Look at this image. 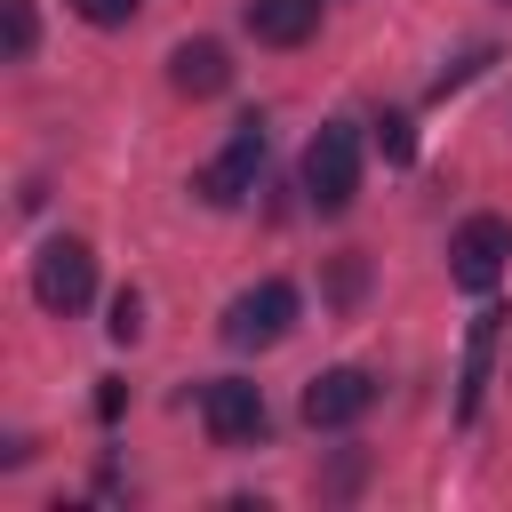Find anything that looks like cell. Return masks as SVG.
Instances as JSON below:
<instances>
[{
  "label": "cell",
  "instance_id": "1",
  "mask_svg": "<svg viewBox=\"0 0 512 512\" xmlns=\"http://www.w3.org/2000/svg\"><path fill=\"white\" fill-rule=\"evenodd\" d=\"M304 200L320 216H344L360 200V136H352V120L312 128V144H304Z\"/></svg>",
  "mask_w": 512,
  "mask_h": 512
},
{
  "label": "cell",
  "instance_id": "2",
  "mask_svg": "<svg viewBox=\"0 0 512 512\" xmlns=\"http://www.w3.org/2000/svg\"><path fill=\"white\" fill-rule=\"evenodd\" d=\"M288 328H296V288L288 280H256L224 304V344L232 352H272Z\"/></svg>",
  "mask_w": 512,
  "mask_h": 512
},
{
  "label": "cell",
  "instance_id": "3",
  "mask_svg": "<svg viewBox=\"0 0 512 512\" xmlns=\"http://www.w3.org/2000/svg\"><path fill=\"white\" fill-rule=\"evenodd\" d=\"M88 296H96V248H88V240H48V248L32 256V304L72 320Z\"/></svg>",
  "mask_w": 512,
  "mask_h": 512
},
{
  "label": "cell",
  "instance_id": "4",
  "mask_svg": "<svg viewBox=\"0 0 512 512\" xmlns=\"http://www.w3.org/2000/svg\"><path fill=\"white\" fill-rule=\"evenodd\" d=\"M256 176H264V120L248 112V120L232 128V144H224V152L192 176V192H200L208 208H240V200L256 192Z\"/></svg>",
  "mask_w": 512,
  "mask_h": 512
},
{
  "label": "cell",
  "instance_id": "5",
  "mask_svg": "<svg viewBox=\"0 0 512 512\" xmlns=\"http://www.w3.org/2000/svg\"><path fill=\"white\" fill-rule=\"evenodd\" d=\"M504 264H512V224L504 216H464L456 240H448V280L472 288V296H488L504 280Z\"/></svg>",
  "mask_w": 512,
  "mask_h": 512
},
{
  "label": "cell",
  "instance_id": "6",
  "mask_svg": "<svg viewBox=\"0 0 512 512\" xmlns=\"http://www.w3.org/2000/svg\"><path fill=\"white\" fill-rule=\"evenodd\" d=\"M200 424H208L216 448H248V440H264L272 408H264V392L248 376H208L200 384Z\"/></svg>",
  "mask_w": 512,
  "mask_h": 512
},
{
  "label": "cell",
  "instance_id": "7",
  "mask_svg": "<svg viewBox=\"0 0 512 512\" xmlns=\"http://www.w3.org/2000/svg\"><path fill=\"white\" fill-rule=\"evenodd\" d=\"M376 408V376L368 368H320L312 384H304V424L312 432H344V424H360Z\"/></svg>",
  "mask_w": 512,
  "mask_h": 512
},
{
  "label": "cell",
  "instance_id": "8",
  "mask_svg": "<svg viewBox=\"0 0 512 512\" xmlns=\"http://www.w3.org/2000/svg\"><path fill=\"white\" fill-rule=\"evenodd\" d=\"M240 24L264 40V48H304L320 32V0H248Z\"/></svg>",
  "mask_w": 512,
  "mask_h": 512
},
{
  "label": "cell",
  "instance_id": "9",
  "mask_svg": "<svg viewBox=\"0 0 512 512\" xmlns=\"http://www.w3.org/2000/svg\"><path fill=\"white\" fill-rule=\"evenodd\" d=\"M168 88H176V96H224V88H232L224 40H184V48L168 56Z\"/></svg>",
  "mask_w": 512,
  "mask_h": 512
},
{
  "label": "cell",
  "instance_id": "10",
  "mask_svg": "<svg viewBox=\"0 0 512 512\" xmlns=\"http://www.w3.org/2000/svg\"><path fill=\"white\" fill-rule=\"evenodd\" d=\"M496 328H504V312H480V320H472V336H464V384H456V416H464V424L480 416L488 360H496Z\"/></svg>",
  "mask_w": 512,
  "mask_h": 512
},
{
  "label": "cell",
  "instance_id": "11",
  "mask_svg": "<svg viewBox=\"0 0 512 512\" xmlns=\"http://www.w3.org/2000/svg\"><path fill=\"white\" fill-rule=\"evenodd\" d=\"M32 40H40L32 0H0V56H8V64H24V56H32Z\"/></svg>",
  "mask_w": 512,
  "mask_h": 512
},
{
  "label": "cell",
  "instance_id": "12",
  "mask_svg": "<svg viewBox=\"0 0 512 512\" xmlns=\"http://www.w3.org/2000/svg\"><path fill=\"white\" fill-rule=\"evenodd\" d=\"M376 144H384L392 168H408V160H416V128H408V112H384V120H376Z\"/></svg>",
  "mask_w": 512,
  "mask_h": 512
},
{
  "label": "cell",
  "instance_id": "13",
  "mask_svg": "<svg viewBox=\"0 0 512 512\" xmlns=\"http://www.w3.org/2000/svg\"><path fill=\"white\" fill-rule=\"evenodd\" d=\"M104 328H112L120 344H136V336H144V296H136V288H120V296H112V320H104Z\"/></svg>",
  "mask_w": 512,
  "mask_h": 512
},
{
  "label": "cell",
  "instance_id": "14",
  "mask_svg": "<svg viewBox=\"0 0 512 512\" xmlns=\"http://www.w3.org/2000/svg\"><path fill=\"white\" fill-rule=\"evenodd\" d=\"M488 64H496V48H472V56H456V64H448V72L432 80V96H448V88H464V80H472V72H488Z\"/></svg>",
  "mask_w": 512,
  "mask_h": 512
},
{
  "label": "cell",
  "instance_id": "15",
  "mask_svg": "<svg viewBox=\"0 0 512 512\" xmlns=\"http://www.w3.org/2000/svg\"><path fill=\"white\" fill-rule=\"evenodd\" d=\"M72 8H80L88 24H104V32H112V24H128V16L144 8V0H72Z\"/></svg>",
  "mask_w": 512,
  "mask_h": 512
}]
</instances>
